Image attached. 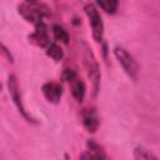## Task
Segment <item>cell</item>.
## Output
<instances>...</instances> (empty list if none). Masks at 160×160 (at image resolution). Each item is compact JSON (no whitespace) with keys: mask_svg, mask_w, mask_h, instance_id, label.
<instances>
[{"mask_svg":"<svg viewBox=\"0 0 160 160\" xmlns=\"http://www.w3.org/2000/svg\"><path fill=\"white\" fill-rule=\"evenodd\" d=\"M19 12L30 22L32 24H40L42 22V19L49 15V8L41 2L36 1H25L20 4Z\"/></svg>","mask_w":160,"mask_h":160,"instance_id":"obj_1","label":"cell"},{"mask_svg":"<svg viewBox=\"0 0 160 160\" xmlns=\"http://www.w3.org/2000/svg\"><path fill=\"white\" fill-rule=\"evenodd\" d=\"M84 10H85V14L91 25L92 36H94L95 41H98V42L101 41L102 34H104V24H102V19H101L96 6L94 4H86L84 6Z\"/></svg>","mask_w":160,"mask_h":160,"instance_id":"obj_2","label":"cell"},{"mask_svg":"<svg viewBox=\"0 0 160 160\" xmlns=\"http://www.w3.org/2000/svg\"><path fill=\"white\" fill-rule=\"evenodd\" d=\"M114 54L118 59V61L120 62V65L122 66L124 71L131 78V79H136L138 74H139V65L138 62L134 60V58L122 48H115L114 49Z\"/></svg>","mask_w":160,"mask_h":160,"instance_id":"obj_3","label":"cell"},{"mask_svg":"<svg viewBox=\"0 0 160 160\" xmlns=\"http://www.w3.org/2000/svg\"><path fill=\"white\" fill-rule=\"evenodd\" d=\"M84 60H85V66H86V70H88V75H89L90 80L92 81L94 89L96 91L98 88H99V81H100V70H99V66H98V62L95 60L94 54L89 49L85 50Z\"/></svg>","mask_w":160,"mask_h":160,"instance_id":"obj_4","label":"cell"},{"mask_svg":"<svg viewBox=\"0 0 160 160\" xmlns=\"http://www.w3.org/2000/svg\"><path fill=\"white\" fill-rule=\"evenodd\" d=\"M8 85H9V92L15 102V105L18 106L19 111L29 120H31V118L28 115V112L25 111L24 106H22V102H21V95H20V90H19V84H18V80H16V76L15 75H10L9 76V81H8Z\"/></svg>","mask_w":160,"mask_h":160,"instance_id":"obj_5","label":"cell"},{"mask_svg":"<svg viewBox=\"0 0 160 160\" xmlns=\"http://www.w3.org/2000/svg\"><path fill=\"white\" fill-rule=\"evenodd\" d=\"M42 94L48 101H50L52 104H58L61 99V95H62V88L60 84L54 82V81L46 82L42 86Z\"/></svg>","mask_w":160,"mask_h":160,"instance_id":"obj_6","label":"cell"},{"mask_svg":"<svg viewBox=\"0 0 160 160\" xmlns=\"http://www.w3.org/2000/svg\"><path fill=\"white\" fill-rule=\"evenodd\" d=\"M30 39H31V41L35 42L36 45H39V46H41V48H48V45L50 44V40H49L46 25H45L44 22L36 24V25H35V31H34V34L30 36Z\"/></svg>","mask_w":160,"mask_h":160,"instance_id":"obj_7","label":"cell"},{"mask_svg":"<svg viewBox=\"0 0 160 160\" xmlns=\"http://www.w3.org/2000/svg\"><path fill=\"white\" fill-rule=\"evenodd\" d=\"M81 119H82V124L88 129V131H90V132L96 131V129L99 126V120H98L96 112L92 109H84L81 111Z\"/></svg>","mask_w":160,"mask_h":160,"instance_id":"obj_8","label":"cell"},{"mask_svg":"<svg viewBox=\"0 0 160 160\" xmlns=\"http://www.w3.org/2000/svg\"><path fill=\"white\" fill-rule=\"evenodd\" d=\"M88 146H89L88 151L82 155V159H84V160H105V159H106L104 150H102L98 144H95V142H89Z\"/></svg>","mask_w":160,"mask_h":160,"instance_id":"obj_9","label":"cell"},{"mask_svg":"<svg viewBox=\"0 0 160 160\" xmlns=\"http://www.w3.org/2000/svg\"><path fill=\"white\" fill-rule=\"evenodd\" d=\"M69 82H70V85H71L72 96H74L78 101H82L84 95H85V84L78 78V75L74 76Z\"/></svg>","mask_w":160,"mask_h":160,"instance_id":"obj_10","label":"cell"},{"mask_svg":"<svg viewBox=\"0 0 160 160\" xmlns=\"http://www.w3.org/2000/svg\"><path fill=\"white\" fill-rule=\"evenodd\" d=\"M46 54H48V56H50V58H51L52 60H55V61H60V60L64 58V51H62V49H61L59 45L54 44V42H51V44L48 45V48H46Z\"/></svg>","mask_w":160,"mask_h":160,"instance_id":"obj_11","label":"cell"},{"mask_svg":"<svg viewBox=\"0 0 160 160\" xmlns=\"http://www.w3.org/2000/svg\"><path fill=\"white\" fill-rule=\"evenodd\" d=\"M134 158H135V160H158V158L152 152L148 151L146 149H144L141 146L135 148V150H134Z\"/></svg>","mask_w":160,"mask_h":160,"instance_id":"obj_12","label":"cell"},{"mask_svg":"<svg viewBox=\"0 0 160 160\" xmlns=\"http://www.w3.org/2000/svg\"><path fill=\"white\" fill-rule=\"evenodd\" d=\"M52 34H54V36H55L56 40H59V41H61L64 44H68L69 42V34H68V31L62 26L54 25L52 26Z\"/></svg>","mask_w":160,"mask_h":160,"instance_id":"obj_13","label":"cell"},{"mask_svg":"<svg viewBox=\"0 0 160 160\" xmlns=\"http://www.w3.org/2000/svg\"><path fill=\"white\" fill-rule=\"evenodd\" d=\"M98 5L108 14H114L118 9L119 2L115 0H104V1H98Z\"/></svg>","mask_w":160,"mask_h":160,"instance_id":"obj_14","label":"cell"},{"mask_svg":"<svg viewBox=\"0 0 160 160\" xmlns=\"http://www.w3.org/2000/svg\"><path fill=\"white\" fill-rule=\"evenodd\" d=\"M0 59L8 61V62H12V55L10 54V51L0 42Z\"/></svg>","mask_w":160,"mask_h":160,"instance_id":"obj_15","label":"cell"}]
</instances>
